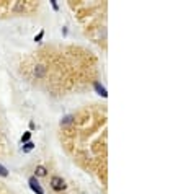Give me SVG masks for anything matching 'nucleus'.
Masks as SVG:
<instances>
[{
  "mask_svg": "<svg viewBox=\"0 0 183 194\" xmlns=\"http://www.w3.org/2000/svg\"><path fill=\"white\" fill-rule=\"evenodd\" d=\"M33 148H34V144L33 142H26L25 147H23V152H30V150H33Z\"/></svg>",
  "mask_w": 183,
  "mask_h": 194,
  "instance_id": "obj_5",
  "label": "nucleus"
},
{
  "mask_svg": "<svg viewBox=\"0 0 183 194\" xmlns=\"http://www.w3.org/2000/svg\"><path fill=\"white\" fill-rule=\"evenodd\" d=\"M36 176H46V168L44 167H36Z\"/></svg>",
  "mask_w": 183,
  "mask_h": 194,
  "instance_id": "obj_3",
  "label": "nucleus"
},
{
  "mask_svg": "<svg viewBox=\"0 0 183 194\" xmlns=\"http://www.w3.org/2000/svg\"><path fill=\"white\" fill-rule=\"evenodd\" d=\"M30 139H31V132H25L21 137V142H30Z\"/></svg>",
  "mask_w": 183,
  "mask_h": 194,
  "instance_id": "obj_6",
  "label": "nucleus"
},
{
  "mask_svg": "<svg viewBox=\"0 0 183 194\" xmlns=\"http://www.w3.org/2000/svg\"><path fill=\"white\" fill-rule=\"evenodd\" d=\"M43 36H44V31H41V33H39L38 36H34V41H41V39H43Z\"/></svg>",
  "mask_w": 183,
  "mask_h": 194,
  "instance_id": "obj_8",
  "label": "nucleus"
},
{
  "mask_svg": "<svg viewBox=\"0 0 183 194\" xmlns=\"http://www.w3.org/2000/svg\"><path fill=\"white\" fill-rule=\"evenodd\" d=\"M51 5H52V8H54V10H57V8H59V7H57V3H56V0H52V2H51Z\"/></svg>",
  "mask_w": 183,
  "mask_h": 194,
  "instance_id": "obj_9",
  "label": "nucleus"
},
{
  "mask_svg": "<svg viewBox=\"0 0 183 194\" xmlns=\"http://www.w3.org/2000/svg\"><path fill=\"white\" fill-rule=\"evenodd\" d=\"M95 88H96V90H98V93H100L101 96H106V90H105V88L101 87L100 83H95Z\"/></svg>",
  "mask_w": 183,
  "mask_h": 194,
  "instance_id": "obj_4",
  "label": "nucleus"
},
{
  "mask_svg": "<svg viewBox=\"0 0 183 194\" xmlns=\"http://www.w3.org/2000/svg\"><path fill=\"white\" fill-rule=\"evenodd\" d=\"M51 188L54 189V191H62V189H66V183H64L62 178L54 176V178L51 180Z\"/></svg>",
  "mask_w": 183,
  "mask_h": 194,
  "instance_id": "obj_1",
  "label": "nucleus"
},
{
  "mask_svg": "<svg viewBox=\"0 0 183 194\" xmlns=\"http://www.w3.org/2000/svg\"><path fill=\"white\" fill-rule=\"evenodd\" d=\"M28 183H30V188L33 189V191H34L36 194H44V189L41 188V184L38 183V180H36L34 176H31V178H30V181H28Z\"/></svg>",
  "mask_w": 183,
  "mask_h": 194,
  "instance_id": "obj_2",
  "label": "nucleus"
},
{
  "mask_svg": "<svg viewBox=\"0 0 183 194\" xmlns=\"http://www.w3.org/2000/svg\"><path fill=\"white\" fill-rule=\"evenodd\" d=\"M7 175H8V171H7V168L0 165V176H7Z\"/></svg>",
  "mask_w": 183,
  "mask_h": 194,
  "instance_id": "obj_7",
  "label": "nucleus"
}]
</instances>
